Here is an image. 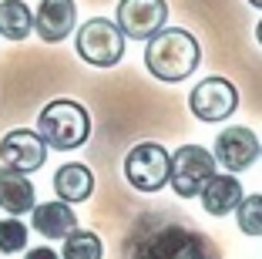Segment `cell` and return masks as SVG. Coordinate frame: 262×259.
I'll return each mask as SVG.
<instances>
[{
    "instance_id": "22",
    "label": "cell",
    "mask_w": 262,
    "mask_h": 259,
    "mask_svg": "<svg viewBox=\"0 0 262 259\" xmlns=\"http://www.w3.org/2000/svg\"><path fill=\"white\" fill-rule=\"evenodd\" d=\"M249 4H252V7H259V10H262V0H249Z\"/></svg>"
},
{
    "instance_id": "20",
    "label": "cell",
    "mask_w": 262,
    "mask_h": 259,
    "mask_svg": "<svg viewBox=\"0 0 262 259\" xmlns=\"http://www.w3.org/2000/svg\"><path fill=\"white\" fill-rule=\"evenodd\" d=\"M24 259H61V252H54L51 246H37V249H27Z\"/></svg>"
},
{
    "instance_id": "2",
    "label": "cell",
    "mask_w": 262,
    "mask_h": 259,
    "mask_svg": "<svg viewBox=\"0 0 262 259\" xmlns=\"http://www.w3.org/2000/svg\"><path fill=\"white\" fill-rule=\"evenodd\" d=\"M202 61V44L195 34L182 31V27H165L145 44V68L158 81L178 84L185 81Z\"/></svg>"
},
{
    "instance_id": "10",
    "label": "cell",
    "mask_w": 262,
    "mask_h": 259,
    "mask_svg": "<svg viewBox=\"0 0 262 259\" xmlns=\"http://www.w3.org/2000/svg\"><path fill=\"white\" fill-rule=\"evenodd\" d=\"M47 162V145L44 138L31 128H14L0 138V165L14 168V172H37Z\"/></svg>"
},
{
    "instance_id": "14",
    "label": "cell",
    "mask_w": 262,
    "mask_h": 259,
    "mask_svg": "<svg viewBox=\"0 0 262 259\" xmlns=\"http://www.w3.org/2000/svg\"><path fill=\"white\" fill-rule=\"evenodd\" d=\"M54 192L61 202L74 206V202H88L94 192V172L84 162H64L54 172Z\"/></svg>"
},
{
    "instance_id": "18",
    "label": "cell",
    "mask_w": 262,
    "mask_h": 259,
    "mask_svg": "<svg viewBox=\"0 0 262 259\" xmlns=\"http://www.w3.org/2000/svg\"><path fill=\"white\" fill-rule=\"evenodd\" d=\"M235 222L246 236H262V192L242 195V202L235 206Z\"/></svg>"
},
{
    "instance_id": "23",
    "label": "cell",
    "mask_w": 262,
    "mask_h": 259,
    "mask_svg": "<svg viewBox=\"0 0 262 259\" xmlns=\"http://www.w3.org/2000/svg\"><path fill=\"white\" fill-rule=\"evenodd\" d=\"M259 158H262V142H259Z\"/></svg>"
},
{
    "instance_id": "15",
    "label": "cell",
    "mask_w": 262,
    "mask_h": 259,
    "mask_svg": "<svg viewBox=\"0 0 262 259\" xmlns=\"http://www.w3.org/2000/svg\"><path fill=\"white\" fill-rule=\"evenodd\" d=\"M199 195H202V209H205L208 215L222 219V215L235 212V206L242 202V182L232 178L229 172H225V175H212Z\"/></svg>"
},
{
    "instance_id": "6",
    "label": "cell",
    "mask_w": 262,
    "mask_h": 259,
    "mask_svg": "<svg viewBox=\"0 0 262 259\" xmlns=\"http://www.w3.org/2000/svg\"><path fill=\"white\" fill-rule=\"evenodd\" d=\"M215 175V158L212 152L202 145H182L171 155V168H168V185L175 189L178 198H195L205 182Z\"/></svg>"
},
{
    "instance_id": "13",
    "label": "cell",
    "mask_w": 262,
    "mask_h": 259,
    "mask_svg": "<svg viewBox=\"0 0 262 259\" xmlns=\"http://www.w3.org/2000/svg\"><path fill=\"white\" fill-rule=\"evenodd\" d=\"M31 229L44 239H64L71 229H77V215L68 202H40L31 209Z\"/></svg>"
},
{
    "instance_id": "3",
    "label": "cell",
    "mask_w": 262,
    "mask_h": 259,
    "mask_svg": "<svg viewBox=\"0 0 262 259\" xmlns=\"http://www.w3.org/2000/svg\"><path fill=\"white\" fill-rule=\"evenodd\" d=\"M37 135L44 138L47 148L74 152L91 138V114L84 105H77L71 98H54L37 114Z\"/></svg>"
},
{
    "instance_id": "7",
    "label": "cell",
    "mask_w": 262,
    "mask_h": 259,
    "mask_svg": "<svg viewBox=\"0 0 262 259\" xmlns=\"http://www.w3.org/2000/svg\"><path fill=\"white\" fill-rule=\"evenodd\" d=\"M188 108L199 122H229L239 111V91L229 77H205L192 88Z\"/></svg>"
},
{
    "instance_id": "17",
    "label": "cell",
    "mask_w": 262,
    "mask_h": 259,
    "mask_svg": "<svg viewBox=\"0 0 262 259\" xmlns=\"http://www.w3.org/2000/svg\"><path fill=\"white\" fill-rule=\"evenodd\" d=\"M104 256V243H101L98 232L91 229H71L64 236V249L61 259H101Z\"/></svg>"
},
{
    "instance_id": "11",
    "label": "cell",
    "mask_w": 262,
    "mask_h": 259,
    "mask_svg": "<svg viewBox=\"0 0 262 259\" xmlns=\"http://www.w3.org/2000/svg\"><path fill=\"white\" fill-rule=\"evenodd\" d=\"M77 24L74 0H40L34 10V31L44 44H61Z\"/></svg>"
},
{
    "instance_id": "12",
    "label": "cell",
    "mask_w": 262,
    "mask_h": 259,
    "mask_svg": "<svg viewBox=\"0 0 262 259\" xmlns=\"http://www.w3.org/2000/svg\"><path fill=\"white\" fill-rule=\"evenodd\" d=\"M37 206V192H34V182L24 172H14V168L0 165V209L14 219L27 215Z\"/></svg>"
},
{
    "instance_id": "4",
    "label": "cell",
    "mask_w": 262,
    "mask_h": 259,
    "mask_svg": "<svg viewBox=\"0 0 262 259\" xmlns=\"http://www.w3.org/2000/svg\"><path fill=\"white\" fill-rule=\"evenodd\" d=\"M74 47L81 61L94 64V68H115L124 57V34L108 17H91L77 27Z\"/></svg>"
},
{
    "instance_id": "1",
    "label": "cell",
    "mask_w": 262,
    "mask_h": 259,
    "mask_svg": "<svg viewBox=\"0 0 262 259\" xmlns=\"http://www.w3.org/2000/svg\"><path fill=\"white\" fill-rule=\"evenodd\" d=\"M121 256L124 259H222V249L188 219H178V215L168 212H151L141 215L131 226Z\"/></svg>"
},
{
    "instance_id": "16",
    "label": "cell",
    "mask_w": 262,
    "mask_h": 259,
    "mask_svg": "<svg viewBox=\"0 0 262 259\" xmlns=\"http://www.w3.org/2000/svg\"><path fill=\"white\" fill-rule=\"evenodd\" d=\"M31 34H34V10L24 0H0V37L20 44Z\"/></svg>"
},
{
    "instance_id": "8",
    "label": "cell",
    "mask_w": 262,
    "mask_h": 259,
    "mask_svg": "<svg viewBox=\"0 0 262 259\" xmlns=\"http://www.w3.org/2000/svg\"><path fill=\"white\" fill-rule=\"evenodd\" d=\"M165 21H168L165 0H118L115 24L131 41H151L158 31H165Z\"/></svg>"
},
{
    "instance_id": "19",
    "label": "cell",
    "mask_w": 262,
    "mask_h": 259,
    "mask_svg": "<svg viewBox=\"0 0 262 259\" xmlns=\"http://www.w3.org/2000/svg\"><path fill=\"white\" fill-rule=\"evenodd\" d=\"M27 226H24L20 219H0V252L4 256H10V252H24L27 249Z\"/></svg>"
},
{
    "instance_id": "5",
    "label": "cell",
    "mask_w": 262,
    "mask_h": 259,
    "mask_svg": "<svg viewBox=\"0 0 262 259\" xmlns=\"http://www.w3.org/2000/svg\"><path fill=\"white\" fill-rule=\"evenodd\" d=\"M168 168H171V155L158 142H138L124 155L128 185L138 192H148V195H155V192H162L168 185Z\"/></svg>"
},
{
    "instance_id": "9",
    "label": "cell",
    "mask_w": 262,
    "mask_h": 259,
    "mask_svg": "<svg viewBox=\"0 0 262 259\" xmlns=\"http://www.w3.org/2000/svg\"><path fill=\"white\" fill-rule=\"evenodd\" d=\"M212 158H215V165H222L229 175L246 172V168L259 158V138H255V131L246 128V125H232V128L219 131Z\"/></svg>"
},
{
    "instance_id": "21",
    "label": "cell",
    "mask_w": 262,
    "mask_h": 259,
    "mask_svg": "<svg viewBox=\"0 0 262 259\" xmlns=\"http://www.w3.org/2000/svg\"><path fill=\"white\" fill-rule=\"evenodd\" d=\"M255 37H259V44H262V21H259V27H255Z\"/></svg>"
}]
</instances>
